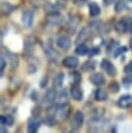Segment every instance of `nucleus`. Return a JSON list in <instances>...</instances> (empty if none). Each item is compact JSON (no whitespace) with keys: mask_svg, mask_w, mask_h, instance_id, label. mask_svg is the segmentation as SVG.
<instances>
[{"mask_svg":"<svg viewBox=\"0 0 132 133\" xmlns=\"http://www.w3.org/2000/svg\"><path fill=\"white\" fill-rule=\"evenodd\" d=\"M129 29H130V32L132 33V22H131V24H130V26H129Z\"/></svg>","mask_w":132,"mask_h":133,"instance_id":"473e14b6","label":"nucleus"},{"mask_svg":"<svg viewBox=\"0 0 132 133\" xmlns=\"http://www.w3.org/2000/svg\"><path fill=\"white\" fill-rule=\"evenodd\" d=\"M60 19H61V17L58 12H52V14H49L47 16V21L51 24H54V25L58 24L60 22Z\"/></svg>","mask_w":132,"mask_h":133,"instance_id":"f8f14e48","label":"nucleus"},{"mask_svg":"<svg viewBox=\"0 0 132 133\" xmlns=\"http://www.w3.org/2000/svg\"><path fill=\"white\" fill-rule=\"evenodd\" d=\"M75 52H76V54H78V55H80V56H83V55H85L86 53H88V49H87V47H86L85 44H79V45L77 46Z\"/></svg>","mask_w":132,"mask_h":133,"instance_id":"a211bd4d","label":"nucleus"},{"mask_svg":"<svg viewBox=\"0 0 132 133\" xmlns=\"http://www.w3.org/2000/svg\"><path fill=\"white\" fill-rule=\"evenodd\" d=\"M71 96L75 101H81L83 98V92L82 89L78 86V84H73L71 87Z\"/></svg>","mask_w":132,"mask_h":133,"instance_id":"423d86ee","label":"nucleus"},{"mask_svg":"<svg viewBox=\"0 0 132 133\" xmlns=\"http://www.w3.org/2000/svg\"><path fill=\"white\" fill-rule=\"evenodd\" d=\"M117 105H118V107H121L123 109L130 108L131 105H132V98H131V96H129V95L122 96L118 99V101H117Z\"/></svg>","mask_w":132,"mask_h":133,"instance_id":"7ed1b4c3","label":"nucleus"},{"mask_svg":"<svg viewBox=\"0 0 132 133\" xmlns=\"http://www.w3.org/2000/svg\"><path fill=\"white\" fill-rule=\"evenodd\" d=\"M127 7L130 8V9H132V0H128L127 1Z\"/></svg>","mask_w":132,"mask_h":133,"instance_id":"7c9ffc66","label":"nucleus"},{"mask_svg":"<svg viewBox=\"0 0 132 133\" xmlns=\"http://www.w3.org/2000/svg\"><path fill=\"white\" fill-rule=\"evenodd\" d=\"M1 133H7V131H6V129L4 128V127H1Z\"/></svg>","mask_w":132,"mask_h":133,"instance_id":"2f4dec72","label":"nucleus"},{"mask_svg":"<svg viewBox=\"0 0 132 133\" xmlns=\"http://www.w3.org/2000/svg\"><path fill=\"white\" fill-rule=\"evenodd\" d=\"M126 3H127V1H125V0H117L115 5H114V11L115 12H121L122 10H124L125 7L127 6Z\"/></svg>","mask_w":132,"mask_h":133,"instance_id":"6ab92c4d","label":"nucleus"},{"mask_svg":"<svg viewBox=\"0 0 132 133\" xmlns=\"http://www.w3.org/2000/svg\"><path fill=\"white\" fill-rule=\"evenodd\" d=\"M88 54H89V56H94V55L100 54V48H99V47H94V48H91V49L88 51Z\"/></svg>","mask_w":132,"mask_h":133,"instance_id":"a878e982","label":"nucleus"},{"mask_svg":"<svg viewBox=\"0 0 132 133\" xmlns=\"http://www.w3.org/2000/svg\"><path fill=\"white\" fill-rule=\"evenodd\" d=\"M89 81L94 84V85H102L104 84L105 82V79H104V76L101 74V73H94L90 77H89Z\"/></svg>","mask_w":132,"mask_h":133,"instance_id":"0eeeda50","label":"nucleus"},{"mask_svg":"<svg viewBox=\"0 0 132 133\" xmlns=\"http://www.w3.org/2000/svg\"><path fill=\"white\" fill-rule=\"evenodd\" d=\"M71 76H72V80H73L74 84H78V83L80 82V80H81V76H80V73H79V72L74 71V72L71 74Z\"/></svg>","mask_w":132,"mask_h":133,"instance_id":"4be33fe9","label":"nucleus"},{"mask_svg":"<svg viewBox=\"0 0 132 133\" xmlns=\"http://www.w3.org/2000/svg\"><path fill=\"white\" fill-rule=\"evenodd\" d=\"M128 22H127V19L124 18V19H121L116 24H115V30L118 32V33H125L127 30H128Z\"/></svg>","mask_w":132,"mask_h":133,"instance_id":"6e6552de","label":"nucleus"},{"mask_svg":"<svg viewBox=\"0 0 132 133\" xmlns=\"http://www.w3.org/2000/svg\"><path fill=\"white\" fill-rule=\"evenodd\" d=\"M21 20H22V23L24 24L25 27H27V28L31 27L32 22H33V14H32V11H30L29 9H26L25 11H23Z\"/></svg>","mask_w":132,"mask_h":133,"instance_id":"f03ea898","label":"nucleus"},{"mask_svg":"<svg viewBox=\"0 0 132 133\" xmlns=\"http://www.w3.org/2000/svg\"><path fill=\"white\" fill-rule=\"evenodd\" d=\"M125 52H127V47H120V48H117V49L114 51L113 56H114V57H116V56H118L120 54L125 53Z\"/></svg>","mask_w":132,"mask_h":133,"instance_id":"393cba45","label":"nucleus"},{"mask_svg":"<svg viewBox=\"0 0 132 133\" xmlns=\"http://www.w3.org/2000/svg\"><path fill=\"white\" fill-rule=\"evenodd\" d=\"M122 82L125 86H129L130 84H132V75H129V76H126L125 78H123Z\"/></svg>","mask_w":132,"mask_h":133,"instance_id":"b1692460","label":"nucleus"},{"mask_svg":"<svg viewBox=\"0 0 132 133\" xmlns=\"http://www.w3.org/2000/svg\"><path fill=\"white\" fill-rule=\"evenodd\" d=\"M38 127H39V123H38L37 121H32V122L28 125L27 133H37Z\"/></svg>","mask_w":132,"mask_h":133,"instance_id":"f3484780","label":"nucleus"},{"mask_svg":"<svg viewBox=\"0 0 132 133\" xmlns=\"http://www.w3.org/2000/svg\"><path fill=\"white\" fill-rule=\"evenodd\" d=\"M124 72H125V73H127V74H129V73H131V72H132V61H130V62L125 66Z\"/></svg>","mask_w":132,"mask_h":133,"instance_id":"cd10ccee","label":"nucleus"},{"mask_svg":"<svg viewBox=\"0 0 132 133\" xmlns=\"http://www.w3.org/2000/svg\"><path fill=\"white\" fill-rule=\"evenodd\" d=\"M95 69H96V61L93 59H88L82 64V70L84 72H90L94 71Z\"/></svg>","mask_w":132,"mask_h":133,"instance_id":"ddd939ff","label":"nucleus"},{"mask_svg":"<svg viewBox=\"0 0 132 133\" xmlns=\"http://www.w3.org/2000/svg\"><path fill=\"white\" fill-rule=\"evenodd\" d=\"M1 9H2V11L4 12V14H9V12H11L14 9H15V6H12L11 4H9V3H7V2H2V4H1Z\"/></svg>","mask_w":132,"mask_h":133,"instance_id":"aec40b11","label":"nucleus"},{"mask_svg":"<svg viewBox=\"0 0 132 133\" xmlns=\"http://www.w3.org/2000/svg\"><path fill=\"white\" fill-rule=\"evenodd\" d=\"M88 34H89V29L87 27H83L80 31H79V34L77 35V38H76V44H82L87 37H88Z\"/></svg>","mask_w":132,"mask_h":133,"instance_id":"1a4fd4ad","label":"nucleus"},{"mask_svg":"<svg viewBox=\"0 0 132 133\" xmlns=\"http://www.w3.org/2000/svg\"><path fill=\"white\" fill-rule=\"evenodd\" d=\"M1 124L4 126H11L14 124V118L10 115H2L1 116Z\"/></svg>","mask_w":132,"mask_h":133,"instance_id":"412c9836","label":"nucleus"},{"mask_svg":"<svg viewBox=\"0 0 132 133\" xmlns=\"http://www.w3.org/2000/svg\"><path fill=\"white\" fill-rule=\"evenodd\" d=\"M90 27H94L95 29H98V28H100V22H98V21H95V22H90Z\"/></svg>","mask_w":132,"mask_h":133,"instance_id":"c85d7f7f","label":"nucleus"},{"mask_svg":"<svg viewBox=\"0 0 132 133\" xmlns=\"http://www.w3.org/2000/svg\"><path fill=\"white\" fill-rule=\"evenodd\" d=\"M62 64L67 69H75L78 65V59L75 56H67L62 60Z\"/></svg>","mask_w":132,"mask_h":133,"instance_id":"39448f33","label":"nucleus"},{"mask_svg":"<svg viewBox=\"0 0 132 133\" xmlns=\"http://www.w3.org/2000/svg\"><path fill=\"white\" fill-rule=\"evenodd\" d=\"M88 11H89V15L91 17H96V16H98L100 14L101 10H100V7H99V5L97 3L90 2L88 4Z\"/></svg>","mask_w":132,"mask_h":133,"instance_id":"9b49d317","label":"nucleus"},{"mask_svg":"<svg viewBox=\"0 0 132 133\" xmlns=\"http://www.w3.org/2000/svg\"><path fill=\"white\" fill-rule=\"evenodd\" d=\"M114 1H115V0H103V3H104L105 5H110V4H112Z\"/></svg>","mask_w":132,"mask_h":133,"instance_id":"c756f323","label":"nucleus"},{"mask_svg":"<svg viewBox=\"0 0 132 133\" xmlns=\"http://www.w3.org/2000/svg\"><path fill=\"white\" fill-rule=\"evenodd\" d=\"M101 68L106 72L107 75L109 76H114L116 74V70H115V66L107 59H103L102 62H101Z\"/></svg>","mask_w":132,"mask_h":133,"instance_id":"f257e3e1","label":"nucleus"},{"mask_svg":"<svg viewBox=\"0 0 132 133\" xmlns=\"http://www.w3.org/2000/svg\"><path fill=\"white\" fill-rule=\"evenodd\" d=\"M56 44H57V46H58L59 48L67 50V49H69V48L71 47L72 42H71V39H70L69 36H67V35H61V36H59V37L57 38Z\"/></svg>","mask_w":132,"mask_h":133,"instance_id":"20e7f679","label":"nucleus"},{"mask_svg":"<svg viewBox=\"0 0 132 133\" xmlns=\"http://www.w3.org/2000/svg\"><path fill=\"white\" fill-rule=\"evenodd\" d=\"M56 96H57V94H56V91L54 90V88H50V89H48V91H47L46 95H45V100H46L47 102H49V103H52V102L55 101Z\"/></svg>","mask_w":132,"mask_h":133,"instance_id":"2eb2a0df","label":"nucleus"},{"mask_svg":"<svg viewBox=\"0 0 132 133\" xmlns=\"http://www.w3.org/2000/svg\"><path fill=\"white\" fill-rule=\"evenodd\" d=\"M109 90L111 91V92H117L118 90H120V85L117 84V82H111L110 84H109Z\"/></svg>","mask_w":132,"mask_h":133,"instance_id":"5701e85b","label":"nucleus"},{"mask_svg":"<svg viewBox=\"0 0 132 133\" xmlns=\"http://www.w3.org/2000/svg\"><path fill=\"white\" fill-rule=\"evenodd\" d=\"M107 97H108V94H107V91L104 90V89L99 88V89H97L96 92H95V99H96L97 101H100V102L105 101V100L107 99Z\"/></svg>","mask_w":132,"mask_h":133,"instance_id":"4468645a","label":"nucleus"},{"mask_svg":"<svg viewBox=\"0 0 132 133\" xmlns=\"http://www.w3.org/2000/svg\"><path fill=\"white\" fill-rule=\"evenodd\" d=\"M83 122H84V114H83V112L80 111V110H77L75 112V114H74V125H75V127H77V128L81 127Z\"/></svg>","mask_w":132,"mask_h":133,"instance_id":"9d476101","label":"nucleus"},{"mask_svg":"<svg viewBox=\"0 0 132 133\" xmlns=\"http://www.w3.org/2000/svg\"><path fill=\"white\" fill-rule=\"evenodd\" d=\"M59 101L61 103H63V102L67 101V91H65V89L59 92Z\"/></svg>","mask_w":132,"mask_h":133,"instance_id":"bb28decb","label":"nucleus"},{"mask_svg":"<svg viewBox=\"0 0 132 133\" xmlns=\"http://www.w3.org/2000/svg\"><path fill=\"white\" fill-rule=\"evenodd\" d=\"M63 80H64V74L63 73H58L55 77H54V79H53V84H54V86H56V87H60L61 85H62V83H63Z\"/></svg>","mask_w":132,"mask_h":133,"instance_id":"dca6fc26","label":"nucleus"}]
</instances>
